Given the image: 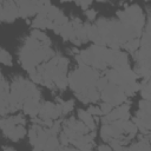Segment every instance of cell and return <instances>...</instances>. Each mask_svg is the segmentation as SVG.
Segmentation results:
<instances>
[{
    "label": "cell",
    "mask_w": 151,
    "mask_h": 151,
    "mask_svg": "<svg viewBox=\"0 0 151 151\" xmlns=\"http://www.w3.org/2000/svg\"><path fill=\"white\" fill-rule=\"evenodd\" d=\"M19 18L26 19L31 18L33 15H37V8H38V1H15Z\"/></svg>",
    "instance_id": "6da1fadb"
},
{
    "label": "cell",
    "mask_w": 151,
    "mask_h": 151,
    "mask_svg": "<svg viewBox=\"0 0 151 151\" xmlns=\"http://www.w3.org/2000/svg\"><path fill=\"white\" fill-rule=\"evenodd\" d=\"M19 18L15 1H2V22H13Z\"/></svg>",
    "instance_id": "7a4b0ae2"
},
{
    "label": "cell",
    "mask_w": 151,
    "mask_h": 151,
    "mask_svg": "<svg viewBox=\"0 0 151 151\" xmlns=\"http://www.w3.org/2000/svg\"><path fill=\"white\" fill-rule=\"evenodd\" d=\"M40 105H41V99H38V98H28L24 101V105H22V111L28 114L31 118H35L38 117V113H39V110H40Z\"/></svg>",
    "instance_id": "3957f363"
},
{
    "label": "cell",
    "mask_w": 151,
    "mask_h": 151,
    "mask_svg": "<svg viewBox=\"0 0 151 151\" xmlns=\"http://www.w3.org/2000/svg\"><path fill=\"white\" fill-rule=\"evenodd\" d=\"M2 133L7 139H9L12 142H19L27 134V131H26V127L24 125H15L14 127H11L6 131H2Z\"/></svg>",
    "instance_id": "277c9868"
},
{
    "label": "cell",
    "mask_w": 151,
    "mask_h": 151,
    "mask_svg": "<svg viewBox=\"0 0 151 151\" xmlns=\"http://www.w3.org/2000/svg\"><path fill=\"white\" fill-rule=\"evenodd\" d=\"M31 26L34 29H53V22L48 20L46 17L35 15L34 19L31 21Z\"/></svg>",
    "instance_id": "5b68a950"
},
{
    "label": "cell",
    "mask_w": 151,
    "mask_h": 151,
    "mask_svg": "<svg viewBox=\"0 0 151 151\" xmlns=\"http://www.w3.org/2000/svg\"><path fill=\"white\" fill-rule=\"evenodd\" d=\"M77 116H78V119H79L80 122H83V123L87 126V129L90 130V132L96 131V123H94L93 116H91L87 111H85V110H83V109H79V110L77 111Z\"/></svg>",
    "instance_id": "8992f818"
},
{
    "label": "cell",
    "mask_w": 151,
    "mask_h": 151,
    "mask_svg": "<svg viewBox=\"0 0 151 151\" xmlns=\"http://www.w3.org/2000/svg\"><path fill=\"white\" fill-rule=\"evenodd\" d=\"M105 78L107 79V81H109L110 84H113V85H118V86H119V85L123 83L119 72H117V71L113 70V68L106 70V76H105Z\"/></svg>",
    "instance_id": "52a82bcc"
},
{
    "label": "cell",
    "mask_w": 151,
    "mask_h": 151,
    "mask_svg": "<svg viewBox=\"0 0 151 151\" xmlns=\"http://www.w3.org/2000/svg\"><path fill=\"white\" fill-rule=\"evenodd\" d=\"M139 46H140L139 38H136V39H132V40H130V41L125 42V44L123 45V48H124V50H126V51H127V52H130V53H134L136 51H138Z\"/></svg>",
    "instance_id": "ba28073f"
},
{
    "label": "cell",
    "mask_w": 151,
    "mask_h": 151,
    "mask_svg": "<svg viewBox=\"0 0 151 151\" xmlns=\"http://www.w3.org/2000/svg\"><path fill=\"white\" fill-rule=\"evenodd\" d=\"M0 63L6 65V66H12L13 65L12 55L6 50H4L2 47H0Z\"/></svg>",
    "instance_id": "9c48e42d"
},
{
    "label": "cell",
    "mask_w": 151,
    "mask_h": 151,
    "mask_svg": "<svg viewBox=\"0 0 151 151\" xmlns=\"http://www.w3.org/2000/svg\"><path fill=\"white\" fill-rule=\"evenodd\" d=\"M74 107V100L70 99V100H66V101H63L61 104V116H65L67 113H70Z\"/></svg>",
    "instance_id": "30bf717a"
},
{
    "label": "cell",
    "mask_w": 151,
    "mask_h": 151,
    "mask_svg": "<svg viewBox=\"0 0 151 151\" xmlns=\"http://www.w3.org/2000/svg\"><path fill=\"white\" fill-rule=\"evenodd\" d=\"M107 85H109V81H107V79H106L105 77H100V78L96 81V87H97V90H98L99 92H101Z\"/></svg>",
    "instance_id": "8fae6325"
},
{
    "label": "cell",
    "mask_w": 151,
    "mask_h": 151,
    "mask_svg": "<svg viewBox=\"0 0 151 151\" xmlns=\"http://www.w3.org/2000/svg\"><path fill=\"white\" fill-rule=\"evenodd\" d=\"M99 109H100V111H101L103 116H106L107 113H110V112L113 110V106H112L111 104H109V103L101 101V103L99 104Z\"/></svg>",
    "instance_id": "7c38bea8"
},
{
    "label": "cell",
    "mask_w": 151,
    "mask_h": 151,
    "mask_svg": "<svg viewBox=\"0 0 151 151\" xmlns=\"http://www.w3.org/2000/svg\"><path fill=\"white\" fill-rule=\"evenodd\" d=\"M84 13H85V15H86L88 22H91V24H92V21H94L96 18H97V11H96L94 8H88V9H86Z\"/></svg>",
    "instance_id": "4fadbf2b"
},
{
    "label": "cell",
    "mask_w": 151,
    "mask_h": 151,
    "mask_svg": "<svg viewBox=\"0 0 151 151\" xmlns=\"http://www.w3.org/2000/svg\"><path fill=\"white\" fill-rule=\"evenodd\" d=\"M86 111H87L91 116H94V117H101V116H103V113H101V111H100L99 106L90 105V106H88V109H87Z\"/></svg>",
    "instance_id": "5bb4252c"
},
{
    "label": "cell",
    "mask_w": 151,
    "mask_h": 151,
    "mask_svg": "<svg viewBox=\"0 0 151 151\" xmlns=\"http://www.w3.org/2000/svg\"><path fill=\"white\" fill-rule=\"evenodd\" d=\"M138 106H139V110L146 112V113H150V101L149 100H144L142 99L139 103H138Z\"/></svg>",
    "instance_id": "9a60e30c"
},
{
    "label": "cell",
    "mask_w": 151,
    "mask_h": 151,
    "mask_svg": "<svg viewBox=\"0 0 151 151\" xmlns=\"http://www.w3.org/2000/svg\"><path fill=\"white\" fill-rule=\"evenodd\" d=\"M13 119H14L15 125H24V126H25V124H26V119H25V117H24L21 113L14 114V116H13Z\"/></svg>",
    "instance_id": "2e32d148"
},
{
    "label": "cell",
    "mask_w": 151,
    "mask_h": 151,
    "mask_svg": "<svg viewBox=\"0 0 151 151\" xmlns=\"http://www.w3.org/2000/svg\"><path fill=\"white\" fill-rule=\"evenodd\" d=\"M76 5L80 6V7H81V9H84V12H85V11H86V9H88V7L92 5V1H77V2H76Z\"/></svg>",
    "instance_id": "e0dca14e"
},
{
    "label": "cell",
    "mask_w": 151,
    "mask_h": 151,
    "mask_svg": "<svg viewBox=\"0 0 151 151\" xmlns=\"http://www.w3.org/2000/svg\"><path fill=\"white\" fill-rule=\"evenodd\" d=\"M97 151H113V150L109 145H106V144H100V145H98Z\"/></svg>",
    "instance_id": "ac0fdd59"
},
{
    "label": "cell",
    "mask_w": 151,
    "mask_h": 151,
    "mask_svg": "<svg viewBox=\"0 0 151 151\" xmlns=\"http://www.w3.org/2000/svg\"><path fill=\"white\" fill-rule=\"evenodd\" d=\"M2 151H15L12 146H8V145H6V146H2Z\"/></svg>",
    "instance_id": "d6986e66"
}]
</instances>
